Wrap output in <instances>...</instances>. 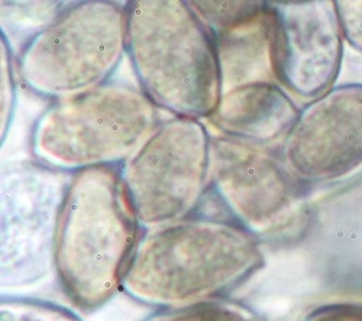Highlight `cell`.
Returning a JSON list of instances; mask_svg holds the SVG:
<instances>
[{"label":"cell","instance_id":"obj_1","mask_svg":"<svg viewBox=\"0 0 362 321\" xmlns=\"http://www.w3.org/2000/svg\"><path fill=\"white\" fill-rule=\"evenodd\" d=\"M259 242L233 220L219 217L190 216L146 229L122 291L157 308L223 298L265 265Z\"/></svg>","mask_w":362,"mask_h":321},{"label":"cell","instance_id":"obj_2","mask_svg":"<svg viewBox=\"0 0 362 321\" xmlns=\"http://www.w3.org/2000/svg\"><path fill=\"white\" fill-rule=\"evenodd\" d=\"M141 229L120 166L71 174L58 220L54 268L78 310H99L122 291Z\"/></svg>","mask_w":362,"mask_h":321},{"label":"cell","instance_id":"obj_3","mask_svg":"<svg viewBox=\"0 0 362 321\" xmlns=\"http://www.w3.org/2000/svg\"><path fill=\"white\" fill-rule=\"evenodd\" d=\"M127 56L141 92L174 118L209 119L219 104L214 34L183 0H128Z\"/></svg>","mask_w":362,"mask_h":321},{"label":"cell","instance_id":"obj_4","mask_svg":"<svg viewBox=\"0 0 362 321\" xmlns=\"http://www.w3.org/2000/svg\"><path fill=\"white\" fill-rule=\"evenodd\" d=\"M158 110L141 89L115 81L52 100L34 125L33 155L64 174L122 166L160 126Z\"/></svg>","mask_w":362,"mask_h":321},{"label":"cell","instance_id":"obj_5","mask_svg":"<svg viewBox=\"0 0 362 321\" xmlns=\"http://www.w3.org/2000/svg\"><path fill=\"white\" fill-rule=\"evenodd\" d=\"M127 55V6L77 0L22 47L16 70L26 90L57 100L110 81Z\"/></svg>","mask_w":362,"mask_h":321},{"label":"cell","instance_id":"obj_6","mask_svg":"<svg viewBox=\"0 0 362 321\" xmlns=\"http://www.w3.org/2000/svg\"><path fill=\"white\" fill-rule=\"evenodd\" d=\"M212 143L202 121L173 116L120 166L144 229L193 216L210 188Z\"/></svg>","mask_w":362,"mask_h":321},{"label":"cell","instance_id":"obj_7","mask_svg":"<svg viewBox=\"0 0 362 321\" xmlns=\"http://www.w3.org/2000/svg\"><path fill=\"white\" fill-rule=\"evenodd\" d=\"M210 188L228 219L262 241L280 235L300 209L301 183L280 148L229 136L214 138Z\"/></svg>","mask_w":362,"mask_h":321},{"label":"cell","instance_id":"obj_8","mask_svg":"<svg viewBox=\"0 0 362 321\" xmlns=\"http://www.w3.org/2000/svg\"><path fill=\"white\" fill-rule=\"evenodd\" d=\"M41 162L4 172L2 286H25L54 267L59 213L69 181Z\"/></svg>","mask_w":362,"mask_h":321},{"label":"cell","instance_id":"obj_9","mask_svg":"<svg viewBox=\"0 0 362 321\" xmlns=\"http://www.w3.org/2000/svg\"><path fill=\"white\" fill-rule=\"evenodd\" d=\"M280 154L301 184L335 181L362 166V84L334 85L309 100Z\"/></svg>","mask_w":362,"mask_h":321},{"label":"cell","instance_id":"obj_10","mask_svg":"<svg viewBox=\"0 0 362 321\" xmlns=\"http://www.w3.org/2000/svg\"><path fill=\"white\" fill-rule=\"evenodd\" d=\"M271 61L283 89L313 100L335 85L344 60L345 35L334 0L269 2Z\"/></svg>","mask_w":362,"mask_h":321},{"label":"cell","instance_id":"obj_11","mask_svg":"<svg viewBox=\"0 0 362 321\" xmlns=\"http://www.w3.org/2000/svg\"><path fill=\"white\" fill-rule=\"evenodd\" d=\"M298 111L279 81L262 80L221 93L219 104L207 121L223 136L274 147L284 140Z\"/></svg>","mask_w":362,"mask_h":321},{"label":"cell","instance_id":"obj_12","mask_svg":"<svg viewBox=\"0 0 362 321\" xmlns=\"http://www.w3.org/2000/svg\"><path fill=\"white\" fill-rule=\"evenodd\" d=\"M215 38L233 32L262 16L268 0H183Z\"/></svg>","mask_w":362,"mask_h":321},{"label":"cell","instance_id":"obj_13","mask_svg":"<svg viewBox=\"0 0 362 321\" xmlns=\"http://www.w3.org/2000/svg\"><path fill=\"white\" fill-rule=\"evenodd\" d=\"M142 321H264L250 307L230 300L216 298L183 307L160 308Z\"/></svg>","mask_w":362,"mask_h":321},{"label":"cell","instance_id":"obj_14","mask_svg":"<svg viewBox=\"0 0 362 321\" xmlns=\"http://www.w3.org/2000/svg\"><path fill=\"white\" fill-rule=\"evenodd\" d=\"M0 321H83L70 308L47 300L4 296Z\"/></svg>","mask_w":362,"mask_h":321},{"label":"cell","instance_id":"obj_15","mask_svg":"<svg viewBox=\"0 0 362 321\" xmlns=\"http://www.w3.org/2000/svg\"><path fill=\"white\" fill-rule=\"evenodd\" d=\"M345 41L362 54V0H334Z\"/></svg>","mask_w":362,"mask_h":321},{"label":"cell","instance_id":"obj_16","mask_svg":"<svg viewBox=\"0 0 362 321\" xmlns=\"http://www.w3.org/2000/svg\"><path fill=\"white\" fill-rule=\"evenodd\" d=\"M15 68L11 47L2 35V139H5L15 107Z\"/></svg>","mask_w":362,"mask_h":321},{"label":"cell","instance_id":"obj_17","mask_svg":"<svg viewBox=\"0 0 362 321\" xmlns=\"http://www.w3.org/2000/svg\"><path fill=\"white\" fill-rule=\"evenodd\" d=\"M305 321H354V318L342 311L329 308L310 314Z\"/></svg>","mask_w":362,"mask_h":321},{"label":"cell","instance_id":"obj_18","mask_svg":"<svg viewBox=\"0 0 362 321\" xmlns=\"http://www.w3.org/2000/svg\"><path fill=\"white\" fill-rule=\"evenodd\" d=\"M268 2H274V4H298V2H308V0H268Z\"/></svg>","mask_w":362,"mask_h":321}]
</instances>
